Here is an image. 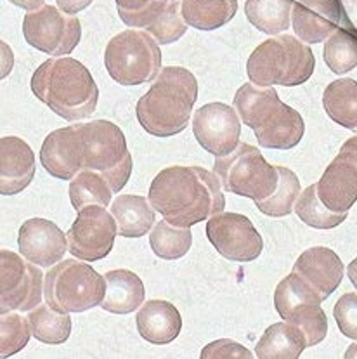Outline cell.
I'll use <instances>...</instances> for the list:
<instances>
[{
    "label": "cell",
    "mask_w": 357,
    "mask_h": 359,
    "mask_svg": "<svg viewBox=\"0 0 357 359\" xmlns=\"http://www.w3.org/2000/svg\"><path fill=\"white\" fill-rule=\"evenodd\" d=\"M149 201L165 221L191 228L225 208L220 181L202 167H169L149 188Z\"/></svg>",
    "instance_id": "obj_1"
},
{
    "label": "cell",
    "mask_w": 357,
    "mask_h": 359,
    "mask_svg": "<svg viewBox=\"0 0 357 359\" xmlns=\"http://www.w3.org/2000/svg\"><path fill=\"white\" fill-rule=\"evenodd\" d=\"M196 99V76L181 66H167L151 89L137 101V120L148 134L170 137L188 127Z\"/></svg>",
    "instance_id": "obj_2"
},
{
    "label": "cell",
    "mask_w": 357,
    "mask_h": 359,
    "mask_svg": "<svg viewBox=\"0 0 357 359\" xmlns=\"http://www.w3.org/2000/svg\"><path fill=\"white\" fill-rule=\"evenodd\" d=\"M31 90L68 122L89 118L99 99V89L90 72L73 57L47 60L40 65L31 76Z\"/></svg>",
    "instance_id": "obj_3"
},
{
    "label": "cell",
    "mask_w": 357,
    "mask_h": 359,
    "mask_svg": "<svg viewBox=\"0 0 357 359\" xmlns=\"http://www.w3.org/2000/svg\"><path fill=\"white\" fill-rule=\"evenodd\" d=\"M234 108L264 148L290 149L304 137V118L285 104L272 87L245 83L236 93Z\"/></svg>",
    "instance_id": "obj_4"
},
{
    "label": "cell",
    "mask_w": 357,
    "mask_h": 359,
    "mask_svg": "<svg viewBox=\"0 0 357 359\" xmlns=\"http://www.w3.org/2000/svg\"><path fill=\"white\" fill-rule=\"evenodd\" d=\"M311 47L293 35H276L251 53L246 73L258 87H295L307 82L314 72Z\"/></svg>",
    "instance_id": "obj_5"
},
{
    "label": "cell",
    "mask_w": 357,
    "mask_h": 359,
    "mask_svg": "<svg viewBox=\"0 0 357 359\" xmlns=\"http://www.w3.org/2000/svg\"><path fill=\"white\" fill-rule=\"evenodd\" d=\"M106 294V278L92 266L68 259L50 267L43 280V297L59 313H83L99 306Z\"/></svg>",
    "instance_id": "obj_6"
},
{
    "label": "cell",
    "mask_w": 357,
    "mask_h": 359,
    "mask_svg": "<svg viewBox=\"0 0 357 359\" xmlns=\"http://www.w3.org/2000/svg\"><path fill=\"white\" fill-rule=\"evenodd\" d=\"M82 132L83 170H92L103 175L118 193L129 182L132 174V156L127 149V139L120 127L108 120L80 126Z\"/></svg>",
    "instance_id": "obj_7"
},
{
    "label": "cell",
    "mask_w": 357,
    "mask_h": 359,
    "mask_svg": "<svg viewBox=\"0 0 357 359\" xmlns=\"http://www.w3.org/2000/svg\"><path fill=\"white\" fill-rule=\"evenodd\" d=\"M104 65L109 76L120 86H141L160 75L162 50L148 32L125 30L109 40Z\"/></svg>",
    "instance_id": "obj_8"
},
{
    "label": "cell",
    "mask_w": 357,
    "mask_h": 359,
    "mask_svg": "<svg viewBox=\"0 0 357 359\" xmlns=\"http://www.w3.org/2000/svg\"><path fill=\"white\" fill-rule=\"evenodd\" d=\"M220 186L229 193L262 201L278 188V167L265 162L255 146L239 142L238 148L225 156H217L214 165Z\"/></svg>",
    "instance_id": "obj_9"
},
{
    "label": "cell",
    "mask_w": 357,
    "mask_h": 359,
    "mask_svg": "<svg viewBox=\"0 0 357 359\" xmlns=\"http://www.w3.org/2000/svg\"><path fill=\"white\" fill-rule=\"evenodd\" d=\"M321 302L318 290L297 273L288 274L274 292L276 311L283 320L304 332L307 347L318 346L328 333L326 314L321 309Z\"/></svg>",
    "instance_id": "obj_10"
},
{
    "label": "cell",
    "mask_w": 357,
    "mask_h": 359,
    "mask_svg": "<svg viewBox=\"0 0 357 359\" xmlns=\"http://www.w3.org/2000/svg\"><path fill=\"white\" fill-rule=\"evenodd\" d=\"M0 262V314L27 313L40 306L46 278L36 264L9 250H2Z\"/></svg>",
    "instance_id": "obj_11"
},
{
    "label": "cell",
    "mask_w": 357,
    "mask_h": 359,
    "mask_svg": "<svg viewBox=\"0 0 357 359\" xmlns=\"http://www.w3.org/2000/svg\"><path fill=\"white\" fill-rule=\"evenodd\" d=\"M23 33L31 47L49 56H66L80 42L78 18L54 6H42L23 20Z\"/></svg>",
    "instance_id": "obj_12"
},
{
    "label": "cell",
    "mask_w": 357,
    "mask_h": 359,
    "mask_svg": "<svg viewBox=\"0 0 357 359\" xmlns=\"http://www.w3.org/2000/svg\"><path fill=\"white\" fill-rule=\"evenodd\" d=\"M116 233V221L106 207L89 205L78 212L68 231V247L71 254L82 261H99L113 250Z\"/></svg>",
    "instance_id": "obj_13"
},
{
    "label": "cell",
    "mask_w": 357,
    "mask_h": 359,
    "mask_svg": "<svg viewBox=\"0 0 357 359\" xmlns=\"http://www.w3.org/2000/svg\"><path fill=\"white\" fill-rule=\"evenodd\" d=\"M206 238L222 257L250 262L260 257L264 241L246 215L218 212L206 222Z\"/></svg>",
    "instance_id": "obj_14"
},
{
    "label": "cell",
    "mask_w": 357,
    "mask_h": 359,
    "mask_svg": "<svg viewBox=\"0 0 357 359\" xmlns=\"http://www.w3.org/2000/svg\"><path fill=\"white\" fill-rule=\"evenodd\" d=\"M192 132L203 149L225 156L239 144L241 122L238 111L224 102H210L192 115Z\"/></svg>",
    "instance_id": "obj_15"
},
{
    "label": "cell",
    "mask_w": 357,
    "mask_h": 359,
    "mask_svg": "<svg viewBox=\"0 0 357 359\" xmlns=\"http://www.w3.org/2000/svg\"><path fill=\"white\" fill-rule=\"evenodd\" d=\"M318 195L330 210L345 214L357 201V137L345 141L319 179Z\"/></svg>",
    "instance_id": "obj_16"
},
{
    "label": "cell",
    "mask_w": 357,
    "mask_h": 359,
    "mask_svg": "<svg viewBox=\"0 0 357 359\" xmlns=\"http://www.w3.org/2000/svg\"><path fill=\"white\" fill-rule=\"evenodd\" d=\"M20 252L24 259L40 267L56 266L64 257L68 236L47 219H30L20 229Z\"/></svg>",
    "instance_id": "obj_17"
},
{
    "label": "cell",
    "mask_w": 357,
    "mask_h": 359,
    "mask_svg": "<svg viewBox=\"0 0 357 359\" xmlns=\"http://www.w3.org/2000/svg\"><path fill=\"white\" fill-rule=\"evenodd\" d=\"M80 126L50 132L40 149V162L52 177L70 181L83 170Z\"/></svg>",
    "instance_id": "obj_18"
},
{
    "label": "cell",
    "mask_w": 357,
    "mask_h": 359,
    "mask_svg": "<svg viewBox=\"0 0 357 359\" xmlns=\"http://www.w3.org/2000/svg\"><path fill=\"white\" fill-rule=\"evenodd\" d=\"M291 23L302 42L321 43L342 25L340 0H297Z\"/></svg>",
    "instance_id": "obj_19"
},
{
    "label": "cell",
    "mask_w": 357,
    "mask_h": 359,
    "mask_svg": "<svg viewBox=\"0 0 357 359\" xmlns=\"http://www.w3.org/2000/svg\"><path fill=\"white\" fill-rule=\"evenodd\" d=\"M35 175V155L20 137H4L0 141V193L18 195L30 186Z\"/></svg>",
    "instance_id": "obj_20"
},
{
    "label": "cell",
    "mask_w": 357,
    "mask_h": 359,
    "mask_svg": "<svg viewBox=\"0 0 357 359\" xmlns=\"http://www.w3.org/2000/svg\"><path fill=\"white\" fill-rule=\"evenodd\" d=\"M293 273L311 283L326 300L344 280V264L331 248L312 247L297 259Z\"/></svg>",
    "instance_id": "obj_21"
},
{
    "label": "cell",
    "mask_w": 357,
    "mask_h": 359,
    "mask_svg": "<svg viewBox=\"0 0 357 359\" xmlns=\"http://www.w3.org/2000/svg\"><path fill=\"white\" fill-rule=\"evenodd\" d=\"M139 335L155 346L170 344L182 330V318L177 307L167 300H149L136 318Z\"/></svg>",
    "instance_id": "obj_22"
},
{
    "label": "cell",
    "mask_w": 357,
    "mask_h": 359,
    "mask_svg": "<svg viewBox=\"0 0 357 359\" xmlns=\"http://www.w3.org/2000/svg\"><path fill=\"white\" fill-rule=\"evenodd\" d=\"M106 294L101 307L113 314L134 313L144 302L143 280L136 273L127 269H115L104 274Z\"/></svg>",
    "instance_id": "obj_23"
},
{
    "label": "cell",
    "mask_w": 357,
    "mask_h": 359,
    "mask_svg": "<svg viewBox=\"0 0 357 359\" xmlns=\"http://www.w3.org/2000/svg\"><path fill=\"white\" fill-rule=\"evenodd\" d=\"M111 214L118 234L123 238H141L155 226L156 210L149 198L139 195L118 196L111 203Z\"/></svg>",
    "instance_id": "obj_24"
},
{
    "label": "cell",
    "mask_w": 357,
    "mask_h": 359,
    "mask_svg": "<svg viewBox=\"0 0 357 359\" xmlns=\"http://www.w3.org/2000/svg\"><path fill=\"white\" fill-rule=\"evenodd\" d=\"M307 347V339L300 328L291 323L269 327L258 340L255 354L260 359H297Z\"/></svg>",
    "instance_id": "obj_25"
},
{
    "label": "cell",
    "mask_w": 357,
    "mask_h": 359,
    "mask_svg": "<svg viewBox=\"0 0 357 359\" xmlns=\"http://www.w3.org/2000/svg\"><path fill=\"white\" fill-rule=\"evenodd\" d=\"M238 13L236 0H182L181 14L189 27L212 32L224 27Z\"/></svg>",
    "instance_id": "obj_26"
},
{
    "label": "cell",
    "mask_w": 357,
    "mask_h": 359,
    "mask_svg": "<svg viewBox=\"0 0 357 359\" xmlns=\"http://www.w3.org/2000/svg\"><path fill=\"white\" fill-rule=\"evenodd\" d=\"M323 104L328 116L338 126L357 132V82L340 79L326 87Z\"/></svg>",
    "instance_id": "obj_27"
},
{
    "label": "cell",
    "mask_w": 357,
    "mask_h": 359,
    "mask_svg": "<svg viewBox=\"0 0 357 359\" xmlns=\"http://www.w3.org/2000/svg\"><path fill=\"white\" fill-rule=\"evenodd\" d=\"M293 4V0H248L245 13L257 30L276 36L290 28Z\"/></svg>",
    "instance_id": "obj_28"
},
{
    "label": "cell",
    "mask_w": 357,
    "mask_h": 359,
    "mask_svg": "<svg viewBox=\"0 0 357 359\" xmlns=\"http://www.w3.org/2000/svg\"><path fill=\"white\" fill-rule=\"evenodd\" d=\"M31 325V333L38 342L59 346L64 344L71 335L70 313H59L47 306H36L28 316Z\"/></svg>",
    "instance_id": "obj_29"
},
{
    "label": "cell",
    "mask_w": 357,
    "mask_h": 359,
    "mask_svg": "<svg viewBox=\"0 0 357 359\" xmlns=\"http://www.w3.org/2000/svg\"><path fill=\"white\" fill-rule=\"evenodd\" d=\"M324 63L337 75H345L357 66V33L349 27H338L324 43Z\"/></svg>",
    "instance_id": "obj_30"
},
{
    "label": "cell",
    "mask_w": 357,
    "mask_h": 359,
    "mask_svg": "<svg viewBox=\"0 0 357 359\" xmlns=\"http://www.w3.org/2000/svg\"><path fill=\"white\" fill-rule=\"evenodd\" d=\"M70 200L73 208L80 212L89 205L108 207L111 200L113 189L106 179L92 170H82L71 179L70 182Z\"/></svg>",
    "instance_id": "obj_31"
},
{
    "label": "cell",
    "mask_w": 357,
    "mask_h": 359,
    "mask_svg": "<svg viewBox=\"0 0 357 359\" xmlns=\"http://www.w3.org/2000/svg\"><path fill=\"white\" fill-rule=\"evenodd\" d=\"M191 229L178 228V226L170 224L165 219L156 222L151 231V236H149L151 250L165 261H176V259L184 257L191 248Z\"/></svg>",
    "instance_id": "obj_32"
},
{
    "label": "cell",
    "mask_w": 357,
    "mask_h": 359,
    "mask_svg": "<svg viewBox=\"0 0 357 359\" xmlns=\"http://www.w3.org/2000/svg\"><path fill=\"white\" fill-rule=\"evenodd\" d=\"M279 181L278 188L271 196L262 201H255L258 210L269 217H285L295 210L298 196H300V182L295 172L286 167H278Z\"/></svg>",
    "instance_id": "obj_33"
},
{
    "label": "cell",
    "mask_w": 357,
    "mask_h": 359,
    "mask_svg": "<svg viewBox=\"0 0 357 359\" xmlns=\"http://www.w3.org/2000/svg\"><path fill=\"white\" fill-rule=\"evenodd\" d=\"M295 212L304 221V224L311 226L316 229H331L337 228L338 224L347 219V212L340 214V212H333L323 203L321 198L318 195V186L312 184L300 193L297 205H295Z\"/></svg>",
    "instance_id": "obj_34"
},
{
    "label": "cell",
    "mask_w": 357,
    "mask_h": 359,
    "mask_svg": "<svg viewBox=\"0 0 357 359\" xmlns=\"http://www.w3.org/2000/svg\"><path fill=\"white\" fill-rule=\"evenodd\" d=\"M31 325L30 320L16 313L2 314L0 320V356L9 358L24 349L30 340Z\"/></svg>",
    "instance_id": "obj_35"
},
{
    "label": "cell",
    "mask_w": 357,
    "mask_h": 359,
    "mask_svg": "<svg viewBox=\"0 0 357 359\" xmlns=\"http://www.w3.org/2000/svg\"><path fill=\"white\" fill-rule=\"evenodd\" d=\"M188 30V23L184 21L182 14H178V6L176 0H169L167 6L163 7L162 13L156 16V20L153 21L151 27L148 28L149 35L156 40L158 43H172L176 40L181 39Z\"/></svg>",
    "instance_id": "obj_36"
},
{
    "label": "cell",
    "mask_w": 357,
    "mask_h": 359,
    "mask_svg": "<svg viewBox=\"0 0 357 359\" xmlns=\"http://www.w3.org/2000/svg\"><path fill=\"white\" fill-rule=\"evenodd\" d=\"M338 328L349 339L357 340V294H345L338 299L333 309Z\"/></svg>",
    "instance_id": "obj_37"
},
{
    "label": "cell",
    "mask_w": 357,
    "mask_h": 359,
    "mask_svg": "<svg viewBox=\"0 0 357 359\" xmlns=\"http://www.w3.org/2000/svg\"><path fill=\"white\" fill-rule=\"evenodd\" d=\"M202 358L203 359L206 358L209 359H218V358L250 359L251 353L248 349H245L241 344H236L229 339H220V340H215L212 344H209V346L202 351Z\"/></svg>",
    "instance_id": "obj_38"
},
{
    "label": "cell",
    "mask_w": 357,
    "mask_h": 359,
    "mask_svg": "<svg viewBox=\"0 0 357 359\" xmlns=\"http://www.w3.org/2000/svg\"><path fill=\"white\" fill-rule=\"evenodd\" d=\"M342 25L352 28L357 33V0H340Z\"/></svg>",
    "instance_id": "obj_39"
},
{
    "label": "cell",
    "mask_w": 357,
    "mask_h": 359,
    "mask_svg": "<svg viewBox=\"0 0 357 359\" xmlns=\"http://www.w3.org/2000/svg\"><path fill=\"white\" fill-rule=\"evenodd\" d=\"M57 7L66 14H76L80 11L87 9L94 0H56Z\"/></svg>",
    "instance_id": "obj_40"
},
{
    "label": "cell",
    "mask_w": 357,
    "mask_h": 359,
    "mask_svg": "<svg viewBox=\"0 0 357 359\" xmlns=\"http://www.w3.org/2000/svg\"><path fill=\"white\" fill-rule=\"evenodd\" d=\"M9 2H13L14 6L21 7L24 11H36L43 6L46 0H9Z\"/></svg>",
    "instance_id": "obj_41"
},
{
    "label": "cell",
    "mask_w": 357,
    "mask_h": 359,
    "mask_svg": "<svg viewBox=\"0 0 357 359\" xmlns=\"http://www.w3.org/2000/svg\"><path fill=\"white\" fill-rule=\"evenodd\" d=\"M347 274H349V280L352 281V285L357 288V259H354L347 267Z\"/></svg>",
    "instance_id": "obj_42"
},
{
    "label": "cell",
    "mask_w": 357,
    "mask_h": 359,
    "mask_svg": "<svg viewBox=\"0 0 357 359\" xmlns=\"http://www.w3.org/2000/svg\"><path fill=\"white\" fill-rule=\"evenodd\" d=\"M345 358H347V359L357 358V344H352V346L349 347V351L345 353Z\"/></svg>",
    "instance_id": "obj_43"
},
{
    "label": "cell",
    "mask_w": 357,
    "mask_h": 359,
    "mask_svg": "<svg viewBox=\"0 0 357 359\" xmlns=\"http://www.w3.org/2000/svg\"><path fill=\"white\" fill-rule=\"evenodd\" d=\"M172 2H174V0H172Z\"/></svg>",
    "instance_id": "obj_44"
}]
</instances>
